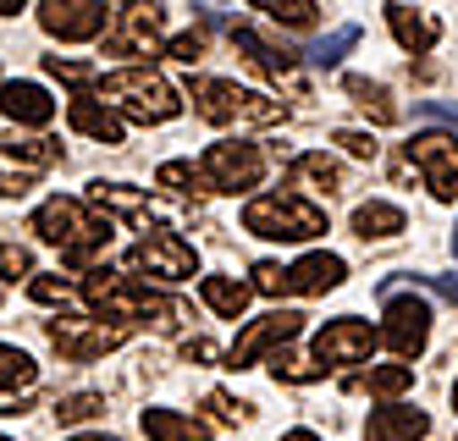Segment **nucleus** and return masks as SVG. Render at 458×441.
<instances>
[{
  "label": "nucleus",
  "instance_id": "nucleus-1",
  "mask_svg": "<svg viewBox=\"0 0 458 441\" xmlns=\"http://www.w3.org/2000/svg\"><path fill=\"white\" fill-rule=\"evenodd\" d=\"M28 232L39 237V243H55L61 254H67V265H89L94 254L111 249L116 237V221H100L83 199H45V205L34 210V221H28Z\"/></svg>",
  "mask_w": 458,
  "mask_h": 441
},
{
  "label": "nucleus",
  "instance_id": "nucleus-2",
  "mask_svg": "<svg viewBox=\"0 0 458 441\" xmlns=\"http://www.w3.org/2000/svg\"><path fill=\"white\" fill-rule=\"evenodd\" d=\"M83 298L94 303V310H106V320L111 326H127V320H155L160 331H177L182 326V303L177 298H160V293H149L139 276H122V270H89L83 276Z\"/></svg>",
  "mask_w": 458,
  "mask_h": 441
},
{
  "label": "nucleus",
  "instance_id": "nucleus-3",
  "mask_svg": "<svg viewBox=\"0 0 458 441\" xmlns=\"http://www.w3.org/2000/svg\"><path fill=\"white\" fill-rule=\"evenodd\" d=\"M100 106L116 111V116H127V122L155 127V122H172L182 111V94L160 72H149V66H122V72L100 78Z\"/></svg>",
  "mask_w": 458,
  "mask_h": 441
},
{
  "label": "nucleus",
  "instance_id": "nucleus-4",
  "mask_svg": "<svg viewBox=\"0 0 458 441\" xmlns=\"http://www.w3.org/2000/svg\"><path fill=\"white\" fill-rule=\"evenodd\" d=\"M188 99H193V111H199L205 122H216V127H233V122L238 127H271V122L287 116L282 99L254 94V89H243L233 78H193L188 83Z\"/></svg>",
  "mask_w": 458,
  "mask_h": 441
},
{
  "label": "nucleus",
  "instance_id": "nucleus-5",
  "mask_svg": "<svg viewBox=\"0 0 458 441\" xmlns=\"http://www.w3.org/2000/svg\"><path fill=\"white\" fill-rule=\"evenodd\" d=\"M243 226L254 237H271V243H310L326 232V210L299 193H259L243 205Z\"/></svg>",
  "mask_w": 458,
  "mask_h": 441
},
{
  "label": "nucleus",
  "instance_id": "nucleus-6",
  "mask_svg": "<svg viewBox=\"0 0 458 441\" xmlns=\"http://www.w3.org/2000/svg\"><path fill=\"white\" fill-rule=\"evenodd\" d=\"M122 343H127V326H111V320H89V315H55L50 320V348L72 364H94V359L116 353Z\"/></svg>",
  "mask_w": 458,
  "mask_h": 441
},
{
  "label": "nucleus",
  "instance_id": "nucleus-7",
  "mask_svg": "<svg viewBox=\"0 0 458 441\" xmlns=\"http://www.w3.org/2000/svg\"><path fill=\"white\" fill-rule=\"evenodd\" d=\"M61 160L55 139H6L0 144V199H22L34 193V182Z\"/></svg>",
  "mask_w": 458,
  "mask_h": 441
},
{
  "label": "nucleus",
  "instance_id": "nucleus-8",
  "mask_svg": "<svg viewBox=\"0 0 458 441\" xmlns=\"http://www.w3.org/2000/svg\"><path fill=\"white\" fill-rule=\"evenodd\" d=\"M199 172H205L210 193H249L266 177V149L259 144H210Z\"/></svg>",
  "mask_w": 458,
  "mask_h": 441
},
{
  "label": "nucleus",
  "instance_id": "nucleus-9",
  "mask_svg": "<svg viewBox=\"0 0 458 441\" xmlns=\"http://www.w3.org/2000/svg\"><path fill=\"white\" fill-rule=\"evenodd\" d=\"M386 315H381V343L398 353V359H414L425 353V343H431V303L425 298H403V293H386Z\"/></svg>",
  "mask_w": 458,
  "mask_h": 441
},
{
  "label": "nucleus",
  "instance_id": "nucleus-10",
  "mask_svg": "<svg viewBox=\"0 0 458 441\" xmlns=\"http://www.w3.org/2000/svg\"><path fill=\"white\" fill-rule=\"evenodd\" d=\"M304 331V315H293V310H271V315H259L238 331V343L226 348V364L233 369H249L254 359H266V353H282L293 336Z\"/></svg>",
  "mask_w": 458,
  "mask_h": 441
},
{
  "label": "nucleus",
  "instance_id": "nucleus-11",
  "mask_svg": "<svg viewBox=\"0 0 458 441\" xmlns=\"http://www.w3.org/2000/svg\"><path fill=\"white\" fill-rule=\"evenodd\" d=\"M133 265L149 270V276H160V282H188L193 270H199V254H193V243L177 237L172 226H149L139 237V249H133Z\"/></svg>",
  "mask_w": 458,
  "mask_h": 441
},
{
  "label": "nucleus",
  "instance_id": "nucleus-12",
  "mask_svg": "<svg viewBox=\"0 0 458 441\" xmlns=\"http://www.w3.org/2000/svg\"><path fill=\"white\" fill-rule=\"evenodd\" d=\"M116 6H106V0H45L39 6V22L50 39L61 45H78V39H100V33L111 28Z\"/></svg>",
  "mask_w": 458,
  "mask_h": 441
},
{
  "label": "nucleus",
  "instance_id": "nucleus-13",
  "mask_svg": "<svg viewBox=\"0 0 458 441\" xmlns=\"http://www.w3.org/2000/svg\"><path fill=\"white\" fill-rule=\"evenodd\" d=\"M381 343V331L359 315H343V320H326L320 336H315V364L320 369H337V364H365Z\"/></svg>",
  "mask_w": 458,
  "mask_h": 441
},
{
  "label": "nucleus",
  "instance_id": "nucleus-14",
  "mask_svg": "<svg viewBox=\"0 0 458 441\" xmlns=\"http://www.w3.org/2000/svg\"><path fill=\"white\" fill-rule=\"evenodd\" d=\"M409 165L425 177V188H431L442 205L458 199V139H447V132H420L409 144Z\"/></svg>",
  "mask_w": 458,
  "mask_h": 441
},
{
  "label": "nucleus",
  "instance_id": "nucleus-15",
  "mask_svg": "<svg viewBox=\"0 0 458 441\" xmlns=\"http://www.w3.org/2000/svg\"><path fill=\"white\" fill-rule=\"evenodd\" d=\"M160 33H166V6H116L106 28V50L111 55H155Z\"/></svg>",
  "mask_w": 458,
  "mask_h": 441
},
{
  "label": "nucleus",
  "instance_id": "nucleus-16",
  "mask_svg": "<svg viewBox=\"0 0 458 441\" xmlns=\"http://www.w3.org/2000/svg\"><path fill=\"white\" fill-rule=\"evenodd\" d=\"M233 45L249 55V66H259V72H266L276 89H287L293 99H304V94H310V89H304V72H299V61H293L287 50H271L254 28H233Z\"/></svg>",
  "mask_w": 458,
  "mask_h": 441
},
{
  "label": "nucleus",
  "instance_id": "nucleus-17",
  "mask_svg": "<svg viewBox=\"0 0 458 441\" xmlns=\"http://www.w3.org/2000/svg\"><path fill=\"white\" fill-rule=\"evenodd\" d=\"M0 116L17 122V127H45V122L55 116V99H50L39 83L17 78V83H0Z\"/></svg>",
  "mask_w": 458,
  "mask_h": 441
},
{
  "label": "nucleus",
  "instance_id": "nucleus-18",
  "mask_svg": "<svg viewBox=\"0 0 458 441\" xmlns=\"http://www.w3.org/2000/svg\"><path fill=\"white\" fill-rule=\"evenodd\" d=\"M431 436V420L425 409H409V403H386L365 420V441H425Z\"/></svg>",
  "mask_w": 458,
  "mask_h": 441
},
{
  "label": "nucleus",
  "instance_id": "nucleus-19",
  "mask_svg": "<svg viewBox=\"0 0 458 441\" xmlns=\"http://www.w3.org/2000/svg\"><path fill=\"white\" fill-rule=\"evenodd\" d=\"M343 276H348V265H343L337 254H304L299 265H287V293H304V298H315V293H332V287H343Z\"/></svg>",
  "mask_w": 458,
  "mask_h": 441
},
{
  "label": "nucleus",
  "instance_id": "nucleus-20",
  "mask_svg": "<svg viewBox=\"0 0 458 441\" xmlns=\"http://www.w3.org/2000/svg\"><path fill=\"white\" fill-rule=\"evenodd\" d=\"M386 28L398 33V45L403 50H414V55H425L437 39H442V22L431 17V12H414V6H398V0H392L386 6Z\"/></svg>",
  "mask_w": 458,
  "mask_h": 441
},
{
  "label": "nucleus",
  "instance_id": "nucleus-21",
  "mask_svg": "<svg viewBox=\"0 0 458 441\" xmlns=\"http://www.w3.org/2000/svg\"><path fill=\"white\" fill-rule=\"evenodd\" d=\"M83 205H89V210H106V221H111V216H133V221H144V226H149V216H155L149 193L127 188V182H94Z\"/></svg>",
  "mask_w": 458,
  "mask_h": 441
},
{
  "label": "nucleus",
  "instance_id": "nucleus-22",
  "mask_svg": "<svg viewBox=\"0 0 458 441\" xmlns=\"http://www.w3.org/2000/svg\"><path fill=\"white\" fill-rule=\"evenodd\" d=\"M67 122H72V132H83V139H94V144H122V116L106 111L100 99H72Z\"/></svg>",
  "mask_w": 458,
  "mask_h": 441
},
{
  "label": "nucleus",
  "instance_id": "nucleus-23",
  "mask_svg": "<svg viewBox=\"0 0 458 441\" xmlns=\"http://www.w3.org/2000/svg\"><path fill=\"white\" fill-rule=\"evenodd\" d=\"M199 298L210 303L221 320H243L254 287H249V282H238V276H205V282H199Z\"/></svg>",
  "mask_w": 458,
  "mask_h": 441
},
{
  "label": "nucleus",
  "instance_id": "nucleus-24",
  "mask_svg": "<svg viewBox=\"0 0 458 441\" xmlns=\"http://www.w3.org/2000/svg\"><path fill=\"white\" fill-rule=\"evenodd\" d=\"M403 226H409V216L398 205H386V199H370V205L353 210V237H365V243H370V237H376V243H381V237H398Z\"/></svg>",
  "mask_w": 458,
  "mask_h": 441
},
{
  "label": "nucleus",
  "instance_id": "nucleus-25",
  "mask_svg": "<svg viewBox=\"0 0 458 441\" xmlns=\"http://www.w3.org/2000/svg\"><path fill=\"white\" fill-rule=\"evenodd\" d=\"M144 436L149 441H210V430L199 420H188L177 409H144Z\"/></svg>",
  "mask_w": 458,
  "mask_h": 441
},
{
  "label": "nucleus",
  "instance_id": "nucleus-26",
  "mask_svg": "<svg viewBox=\"0 0 458 441\" xmlns=\"http://www.w3.org/2000/svg\"><path fill=\"white\" fill-rule=\"evenodd\" d=\"M293 182H304V188L332 199V193H343V165L332 155H299L293 160Z\"/></svg>",
  "mask_w": 458,
  "mask_h": 441
},
{
  "label": "nucleus",
  "instance_id": "nucleus-27",
  "mask_svg": "<svg viewBox=\"0 0 458 441\" xmlns=\"http://www.w3.org/2000/svg\"><path fill=\"white\" fill-rule=\"evenodd\" d=\"M343 89L353 94V106H359V111H365V116H376L381 127H392V122H398V116H403L398 106H392V94H386L381 83H370V78H343Z\"/></svg>",
  "mask_w": 458,
  "mask_h": 441
},
{
  "label": "nucleus",
  "instance_id": "nucleus-28",
  "mask_svg": "<svg viewBox=\"0 0 458 441\" xmlns=\"http://www.w3.org/2000/svg\"><path fill=\"white\" fill-rule=\"evenodd\" d=\"M39 381V364L28 359L22 348H6L0 343V397H17V392H28Z\"/></svg>",
  "mask_w": 458,
  "mask_h": 441
},
{
  "label": "nucleus",
  "instance_id": "nucleus-29",
  "mask_svg": "<svg viewBox=\"0 0 458 441\" xmlns=\"http://www.w3.org/2000/svg\"><path fill=\"white\" fill-rule=\"evenodd\" d=\"M45 72L67 89H100V78H106L94 61H78V55H45Z\"/></svg>",
  "mask_w": 458,
  "mask_h": 441
},
{
  "label": "nucleus",
  "instance_id": "nucleus-30",
  "mask_svg": "<svg viewBox=\"0 0 458 441\" xmlns=\"http://www.w3.org/2000/svg\"><path fill=\"white\" fill-rule=\"evenodd\" d=\"M155 182H160V188H172V193H210L205 172H199L193 160H166V165L155 172Z\"/></svg>",
  "mask_w": 458,
  "mask_h": 441
},
{
  "label": "nucleus",
  "instance_id": "nucleus-31",
  "mask_svg": "<svg viewBox=\"0 0 458 441\" xmlns=\"http://www.w3.org/2000/svg\"><path fill=\"white\" fill-rule=\"evenodd\" d=\"M365 386L392 403V397H403V392L414 386V364H376L370 376H365Z\"/></svg>",
  "mask_w": 458,
  "mask_h": 441
},
{
  "label": "nucleus",
  "instance_id": "nucleus-32",
  "mask_svg": "<svg viewBox=\"0 0 458 441\" xmlns=\"http://www.w3.org/2000/svg\"><path fill=\"white\" fill-rule=\"evenodd\" d=\"M353 45H359V22H343V28H332V33H326V39L310 50V61H315V66H337Z\"/></svg>",
  "mask_w": 458,
  "mask_h": 441
},
{
  "label": "nucleus",
  "instance_id": "nucleus-33",
  "mask_svg": "<svg viewBox=\"0 0 458 441\" xmlns=\"http://www.w3.org/2000/svg\"><path fill=\"white\" fill-rule=\"evenodd\" d=\"M254 12H266L271 22H287V28H310V22L320 17L315 0H259Z\"/></svg>",
  "mask_w": 458,
  "mask_h": 441
},
{
  "label": "nucleus",
  "instance_id": "nucleus-34",
  "mask_svg": "<svg viewBox=\"0 0 458 441\" xmlns=\"http://www.w3.org/2000/svg\"><path fill=\"white\" fill-rule=\"evenodd\" d=\"M271 369H276V381H293V386H310V381H320V376H326V369H320L315 359H304V353H287V348L271 359Z\"/></svg>",
  "mask_w": 458,
  "mask_h": 441
},
{
  "label": "nucleus",
  "instance_id": "nucleus-35",
  "mask_svg": "<svg viewBox=\"0 0 458 441\" xmlns=\"http://www.w3.org/2000/svg\"><path fill=\"white\" fill-rule=\"evenodd\" d=\"M94 414H106V397H94V392H67V397L55 403V420L61 425H83Z\"/></svg>",
  "mask_w": 458,
  "mask_h": 441
},
{
  "label": "nucleus",
  "instance_id": "nucleus-36",
  "mask_svg": "<svg viewBox=\"0 0 458 441\" xmlns=\"http://www.w3.org/2000/svg\"><path fill=\"white\" fill-rule=\"evenodd\" d=\"M249 287H254V293H266V298H282V293H287V265H276V259H259Z\"/></svg>",
  "mask_w": 458,
  "mask_h": 441
},
{
  "label": "nucleus",
  "instance_id": "nucleus-37",
  "mask_svg": "<svg viewBox=\"0 0 458 441\" xmlns=\"http://www.w3.org/2000/svg\"><path fill=\"white\" fill-rule=\"evenodd\" d=\"M0 276H6V282L34 276V254H28L22 243H0Z\"/></svg>",
  "mask_w": 458,
  "mask_h": 441
},
{
  "label": "nucleus",
  "instance_id": "nucleus-38",
  "mask_svg": "<svg viewBox=\"0 0 458 441\" xmlns=\"http://www.w3.org/2000/svg\"><path fill=\"white\" fill-rule=\"evenodd\" d=\"M28 298H34V303H67L72 282L67 276H34V282H28Z\"/></svg>",
  "mask_w": 458,
  "mask_h": 441
},
{
  "label": "nucleus",
  "instance_id": "nucleus-39",
  "mask_svg": "<svg viewBox=\"0 0 458 441\" xmlns=\"http://www.w3.org/2000/svg\"><path fill=\"white\" fill-rule=\"evenodd\" d=\"M332 144H343L353 160H376V155H381V144L370 139V132H359V127H343V132H332Z\"/></svg>",
  "mask_w": 458,
  "mask_h": 441
},
{
  "label": "nucleus",
  "instance_id": "nucleus-40",
  "mask_svg": "<svg viewBox=\"0 0 458 441\" xmlns=\"http://www.w3.org/2000/svg\"><path fill=\"white\" fill-rule=\"evenodd\" d=\"M166 55L182 61V66H193V61L205 55V33H199V28H193V33H177V39H166Z\"/></svg>",
  "mask_w": 458,
  "mask_h": 441
},
{
  "label": "nucleus",
  "instance_id": "nucleus-41",
  "mask_svg": "<svg viewBox=\"0 0 458 441\" xmlns=\"http://www.w3.org/2000/svg\"><path fill=\"white\" fill-rule=\"evenodd\" d=\"M205 403H210V414H216V420H226V425H243V420H249V403H233L226 392H210Z\"/></svg>",
  "mask_w": 458,
  "mask_h": 441
},
{
  "label": "nucleus",
  "instance_id": "nucleus-42",
  "mask_svg": "<svg viewBox=\"0 0 458 441\" xmlns=\"http://www.w3.org/2000/svg\"><path fill=\"white\" fill-rule=\"evenodd\" d=\"M216 353H221V348L210 343V336H193V343H182V359H188V364H210Z\"/></svg>",
  "mask_w": 458,
  "mask_h": 441
},
{
  "label": "nucleus",
  "instance_id": "nucleus-43",
  "mask_svg": "<svg viewBox=\"0 0 458 441\" xmlns=\"http://www.w3.org/2000/svg\"><path fill=\"white\" fill-rule=\"evenodd\" d=\"M420 116H431V122H447V127H458V106H447V99H420Z\"/></svg>",
  "mask_w": 458,
  "mask_h": 441
},
{
  "label": "nucleus",
  "instance_id": "nucleus-44",
  "mask_svg": "<svg viewBox=\"0 0 458 441\" xmlns=\"http://www.w3.org/2000/svg\"><path fill=\"white\" fill-rule=\"evenodd\" d=\"M437 293H442V298H453V303H458V276H442V282H437Z\"/></svg>",
  "mask_w": 458,
  "mask_h": 441
},
{
  "label": "nucleus",
  "instance_id": "nucleus-45",
  "mask_svg": "<svg viewBox=\"0 0 458 441\" xmlns=\"http://www.w3.org/2000/svg\"><path fill=\"white\" fill-rule=\"evenodd\" d=\"M282 441H320V436H315V430H287Z\"/></svg>",
  "mask_w": 458,
  "mask_h": 441
},
{
  "label": "nucleus",
  "instance_id": "nucleus-46",
  "mask_svg": "<svg viewBox=\"0 0 458 441\" xmlns=\"http://www.w3.org/2000/svg\"><path fill=\"white\" fill-rule=\"evenodd\" d=\"M12 12H22V0H0V17H12Z\"/></svg>",
  "mask_w": 458,
  "mask_h": 441
},
{
  "label": "nucleus",
  "instance_id": "nucleus-47",
  "mask_svg": "<svg viewBox=\"0 0 458 441\" xmlns=\"http://www.w3.org/2000/svg\"><path fill=\"white\" fill-rule=\"evenodd\" d=\"M67 441H116V436H67Z\"/></svg>",
  "mask_w": 458,
  "mask_h": 441
},
{
  "label": "nucleus",
  "instance_id": "nucleus-48",
  "mask_svg": "<svg viewBox=\"0 0 458 441\" xmlns=\"http://www.w3.org/2000/svg\"><path fill=\"white\" fill-rule=\"evenodd\" d=\"M453 254H458V226H453Z\"/></svg>",
  "mask_w": 458,
  "mask_h": 441
},
{
  "label": "nucleus",
  "instance_id": "nucleus-49",
  "mask_svg": "<svg viewBox=\"0 0 458 441\" xmlns=\"http://www.w3.org/2000/svg\"><path fill=\"white\" fill-rule=\"evenodd\" d=\"M453 409H458V381H453Z\"/></svg>",
  "mask_w": 458,
  "mask_h": 441
},
{
  "label": "nucleus",
  "instance_id": "nucleus-50",
  "mask_svg": "<svg viewBox=\"0 0 458 441\" xmlns=\"http://www.w3.org/2000/svg\"><path fill=\"white\" fill-rule=\"evenodd\" d=\"M0 441H6V436H0Z\"/></svg>",
  "mask_w": 458,
  "mask_h": 441
}]
</instances>
